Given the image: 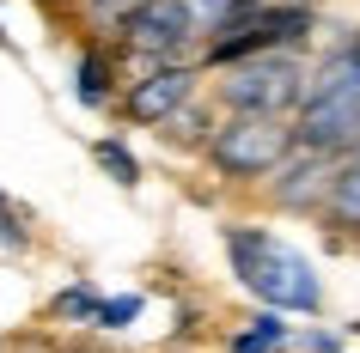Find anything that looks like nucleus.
Returning a JSON list of instances; mask_svg holds the SVG:
<instances>
[{
  "mask_svg": "<svg viewBox=\"0 0 360 353\" xmlns=\"http://www.w3.org/2000/svg\"><path fill=\"white\" fill-rule=\"evenodd\" d=\"M232 262H238V274H245V286L257 298H269V305H287V311H311L318 305V274H311V262L293 256L287 244H275L269 232H232Z\"/></svg>",
  "mask_w": 360,
  "mask_h": 353,
  "instance_id": "nucleus-1",
  "label": "nucleus"
},
{
  "mask_svg": "<svg viewBox=\"0 0 360 353\" xmlns=\"http://www.w3.org/2000/svg\"><path fill=\"white\" fill-rule=\"evenodd\" d=\"M300 140H305V147H342V140H360V49H348V55L305 92Z\"/></svg>",
  "mask_w": 360,
  "mask_h": 353,
  "instance_id": "nucleus-2",
  "label": "nucleus"
},
{
  "mask_svg": "<svg viewBox=\"0 0 360 353\" xmlns=\"http://www.w3.org/2000/svg\"><path fill=\"white\" fill-rule=\"evenodd\" d=\"M305 6H263V13H250L226 31V37L208 49L214 67H226V61H245V55H269V49H281L287 37H305Z\"/></svg>",
  "mask_w": 360,
  "mask_h": 353,
  "instance_id": "nucleus-3",
  "label": "nucleus"
},
{
  "mask_svg": "<svg viewBox=\"0 0 360 353\" xmlns=\"http://www.w3.org/2000/svg\"><path fill=\"white\" fill-rule=\"evenodd\" d=\"M281 152H287V134L275 128V122H238L232 134L214 140V165L238 171V177H257V171H269Z\"/></svg>",
  "mask_w": 360,
  "mask_h": 353,
  "instance_id": "nucleus-4",
  "label": "nucleus"
},
{
  "mask_svg": "<svg viewBox=\"0 0 360 353\" xmlns=\"http://www.w3.org/2000/svg\"><path fill=\"white\" fill-rule=\"evenodd\" d=\"M293 86H300V67H293V61H257V67H245V74H232L226 98L238 104V110H257V122H263L269 110L293 104Z\"/></svg>",
  "mask_w": 360,
  "mask_h": 353,
  "instance_id": "nucleus-5",
  "label": "nucleus"
},
{
  "mask_svg": "<svg viewBox=\"0 0 360 353\" xmlns=\"http://www.w3.org/2000/svg\"><path fill=\"white\" fill-rule=\"evenodd\" d=\"M190 98V79L177 74V67H165V74H153V79H141V92L129 98V110L141 116V122H153V116H171L177 104Z\"/></svg>",
  "mask_w": 360,
  "mask_h": 353,
  "instance_id": "nucleus-6",
  "label": "nucleus"
},
{
  "mask_svg": "<svg viewBox=\"0 0 360 353\" xmlns=\"http://www.w3.org/2000/svg\"><path fill=\"white\" fill-rule=\"evenodd\" d=\"M232 347H238V353H275V347H281V323H275V317H263V323H257L250 335H238Z\"/></svg>",
  "mask_w": 360,
  "mask_h": 353,
  "instance_id": "nucleus-7",
  "label": "nucleus"
},
{
  "mask_svg": "<svg viewBox=\"0 0 360 353\" xmlns=\"http://www.w3.org/2000/svg\"><path fill=\"white\" fill-rule=\"evenodd\" d=\"M98 165H104V171H116L122 183H134V177H141V171H134V159H129V152H122V147H110V140L98 147Z\"/></svg>",
  "mask_w": 360,
  "mask_h": 353,
  "instance_id": "nucleus-8",
  "label": "nucleus"
},
{
  "mask_svg": "<svg viewBox=\"0 0 360 353\" xmlns=\"http://www.w3.org/2000/svg\"><path fill=\"white\" fill-rule=\"evenodd\" d=\"M79 98H86V104L104 98V61L98 55H86V67H79Z\"/></svg>",
  "mask_w": 360,
  "mask_h": 353,
  "instance_id": "nucleus-9",
  "label": "nucleus"
},
{
  "mask_svg": "<svg viewBox=\"0 0 360 353\" xmlns=\"http://www.w3.org/2000/svg\"><path fill=\"white\" fill-rule=\"evenodd\" d=\"M0 244H13V250L25 244V225H19V213L6 207V195H0Z\"/></svg>",
  "mask_w": 360,
  "mask_h": 353,
  "instance_id": "nucleus-10",
  "label": "nucleus"
},
{
  "mask_svg": "<svg viewBox=\"0 0 360 353\" xmlns=\"http://www.w3.org/2000/svg\"><path fill=\"white\" fill-rule=\"evenodd\" d=\"M141 311V298H116V305H98V323H129Z\"/></svg>",
  "mask_w": 360,
  "mask_h": 353,
  "instance_id": "nucleus-11",
  "label": "nucleus"
},
{
  "mask_svg": "<svg viewBox=\"0 0 360 353\" xmlns=\"http://www.w3.org/2000/svg\"><path fill=\"white\" fill-rule=\"evenodd\" d=\"M354 152H360V147H354Z\"/></svg>",
  "mask_w": 360,
  "mask_h": 353,
  "instance_id": "nucleus-12",
  "label": "nucleus"
}]
</instances>
